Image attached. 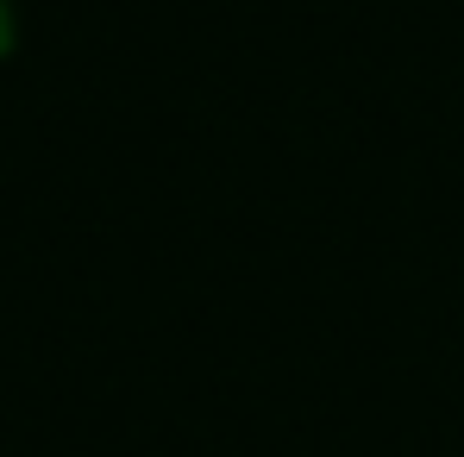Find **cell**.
<instances>
[{
    "label": "cell",
    "instance_id": "6da1fadb",
    "mask_svg": "<svg viewBox=\"0 0 464 457\" xmlns=\"http://www.w3.org/2000/svg\"><path fill=\"white\" fill-rule=\"evenodd\" d=\"M13 44H19V13L13 0H0V57H13Z\"/></svg>",
    "mask_w": 464,
    "mask_h": 457
}]
</instances>
